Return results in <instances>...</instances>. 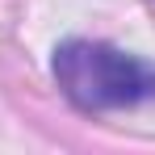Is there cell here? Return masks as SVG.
<instances>
[{
    "instance_id": "cell-1",
    "label": "cell",
    "mask_w": 155,
    "mask_h": 155,
    "mask_svg": "<svg viewBox=\"0 0 155 155\" xmlns=\"http://www.w3.org/2000/svg\"><path fill=\"white\" fill-rule=\"evenodd\" d=\"M51 71L63 97L84 113L134 109V105L155 101V63L109 42H92V38L59 42Z\"/></svg>"
}]
</instances>
